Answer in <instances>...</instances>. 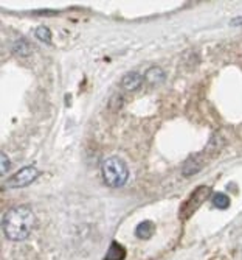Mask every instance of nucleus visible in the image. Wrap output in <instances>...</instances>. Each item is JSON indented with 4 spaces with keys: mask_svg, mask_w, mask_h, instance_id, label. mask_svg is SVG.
Masks as SVG:
<instances>
[{
    "mask_svg": "<svg viewBox=\"0 0 242 260\" xmlns=\"http://www.w3.org/2000/svg\"><path fill=\"white\" fill-rule=\"evenodd\" d=\"M36 218L33 210L27 206H17L10 209L2 221L5 235L13 242L25 240L34 228Z\"/></svg>",
    "mask_w": 242,
    "mask_h": 260,
    "instance_id": "f257e3e1",
    "label": "nucleus"
},
{
    "mask_svg": "<svg viewBox=\"0 0 242 260\" xmlns=\"http://www.w3.org/2000/svg\"><path fill=\"white\" fill-rule=\"evenodd\" d=\"M103 179L110 187H121L125 185L129 178V170L125 160L119 157H109L103 162Z\"/></svg>",
    "mask_w": 242,
    "mask_h": 260,
    "instance_id": "f03ea898",
    "label": "nucleus"
},
{
    "mask_svg": "<svg viewBox=\"0 0 242 260\" xmlns=\"http://www.w3.org/2000/svg\"><path fill=\"white\" fill-rule=\"evenodd\" d=\"M39 175H41L39 170L34 167H23L7 181V185L8 187H27L28 184L36 181Z\"/></svg>",
    "mask_w": 242,
    "mask_h": 260,
    "instance_id": "7ed1b4c3",
    "label": "nucleus"
},
{
    "mask_svg": "<svg viewBox=\"0 0 242 260\" xmlns=\"http://www.w3.org/2000/svg\"><path fill=\"white\" fill-rule=\"evenodd\" d=\"M143 81H144L143 75H140L138 72H131V74L123 77V80H121V86H123L126 90L132 92V90L138 89L143 84Z\"/></svg>",
    "mask_w": 242,
    "mask_h": 260,
    "instance_id": "20e7f679",
    "label": "nucleus"
},
{
    "mask_svg": "<svg viewBox=\"0 0 242 260\" xmlns=\"http://www.w3.org/2000/svg\"><path fill=\"white\" fill-rule=\"evenodd\" d=\"M144 81L151 86H160L165 81V72L160 67H151L146 74H144Z\"/></svg>",
    "mask_w": 242,
    "mask_h": 260,
    "instance_id": "39448f33",
    "label": "nucleus"
},
{
    "mask_svg": "<svg viewBox=\"0 0 242 260\" xmlns=\"http://www.w3.org/2000/svg\"><path fill=\"white\" fill-rule=\"evenodd\" d=\"M155 228L151 221H141L137 229H135V234H137V237L138 239H143V240H148L151 235L154 234Z\"/></svg>",
    "mask_w": 242,
    "mask_h": 260,
    "instance_id": "423d86ee",
    "label": "nucleus"
},
{
    "mask_svg": "<svg viewBox=\"0 0 242 260\" xmlns=\"http://www.w3.org/2000/svg\"><path fill=\"white\" fill-rule=\"evenodd\" d=\"M125 255H126V251H125L123 246L118 245V243H112V246H110V249H109L104 260H123Z\"/></svg>",
    "mask_w": 242,
    "mask_h": 260,
    "instance_id": "0eeeda50",
    "label": "nucleus"
},
{
    "mask_svg": "<svg viewBox=\"0 0 242 260\" xmlns=\"http://www.w3.org/2000/svg\"><path fill=\"white\" fill-rule=\"evenodd\" d=\"M213 204L217 209H227L230 206V198L224 193H214L213 197Z\"/></svg>",
    "mask_w": 242,
    "mask_h": 260,
    "instance_id": "6e6552de",
    "label": "nucleus"
},
{
    "mask_svg": "<svg viewBox=\"0 0 242 260\" xmlns=\"http://www.w3.org/2000/svg\"><path fill=\"white\" fill-rule=\"evenodd\" d=\"M34 35H36V38L39 39V41H42V42H47V44H50L52 42V33H50V30H48L47 27H39V28H36V31H34Z\"/></svg>",
    "mask_w": 242,
    "mask_h": 260,
    "instance_id": "1a4fd4ad",
    "label": "nucleus"
},
{
    "mask_svg": "<svg viewBox=\"0 0 242 260\" xmlns=\"http://www.w3.org/2000/svg\"><path fill=\"white\" fill-rule=\"evenodd\" d=\"M0 173H7L8 170H10V159H8V156L2 151V154H0Z\"/></svg>",
    "mask_w": 242,
    "mask_h": 260,
    "instance_id": "9d476101",
    "label": "nucleus"
}]
</instances>
